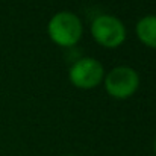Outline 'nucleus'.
Returning a JSON list of instances; mask_svg holds the SVG:
<instances>
[{
  "label": "nucleus",
  "mask_w": 156,
  "mask_h": 156,
  "mask_svg": "<svg viewBox=\"0 0 156 156\" xmlns=\"http://www.w3.org/2000/svg\"><path fill=\"white\" fill-rule=\"evenodd\" d=\"M49 37L55 44L61 47H71L77 44L82 37V21L80 18L70 11L56 12L50 18L47 26Z\"/></svg>",
  "instance_id": "obj_1"
},
{
  "label": "nucleus",
  "mask_w": 156,
  "mask_h": 156,
  "mask_svg": "<svg viewBox=\"0 0 156 156\" xmlns=\"http://www.w3.org/2000/svg\"><path fill=\"white\" fill-rule=\"evenodd\" d=\"M140 87V74L126 65L112 68L105 77L106 93L115 99L130 97Z\"/></svg>",
  "instance_id": "obj_2"
},
{
  "label": "nucleus",
  "mask_w": 156,
  "mask_h": 156,
  "mask_svg": "<svg viewBox=\"0 0 156 156\" xmlns=\"http://www.w3.org/2000/svg\"><path fill=\"white\" fill-rule=\"evenodd\" d=\"M136 37L140 41L149 47L156 49V15L149 14L144 15L141 20L136 23Z\"/></svg>",
  "instance_id": "obj_5"
},
{
  "label": "nucleus",
  "mask_w": 156,
  "mask_h": 156,
  "mask_svg": "<svg viewBox=\"0 0 156 156\" xmlns=\"http://www.w3.org/2000/svg\"><path fill=\"white\" fill-rule=\"evenodd\" d=\"M67 156H76V155H67Z\"/></svg>",
  "instance_id": "obj_7"
},
{
  "label": "nucleus",
  "mask_w": 156,
  "mask_h": 156,
  "mask_svg": "<svg viewBox=\"0 0 156 156\" xmlns=\"http://www.w3.org/2000/svg\"><path fill=\"white\" fill-rule=\"evenodd\" d=\"M91 34L94 40L103 47H118L126 40V27L114 15H99L91 23Z\"/></svg>",
  "instance_id": "obj_3"
},
{
  "label": "nucleus",
  "mask_w": 156,
  "mask_h": 156,
  "mask_svg": "<svg viewBox=\"0 0 156 156\" xmlns=\"http://www.w3.org/2000/svg\"><path fill=\"white\" fill-rule=\"evenodd\" d=\"M70 82L80 90L96 88L105 77V70L96 58H82L76 61L68 71Z\"/></svg>",
  "instance_id": "obj_4"
},
{
  "label": "nucleus",
  "mask_w": 156,
  "mask_h": 156,
  "mask_svg": "<svg viewBox=\"0 0 156 156\" xmlns=\"http://www.w3.org/2000/svg\"><path fill=\"white\" fill-rule=\"evenodd\" d=\"M153 149H155V153H156V138H155V144H153Z\"/></svg>",
  "instance_id": "obj_6"
}]
</instances>
